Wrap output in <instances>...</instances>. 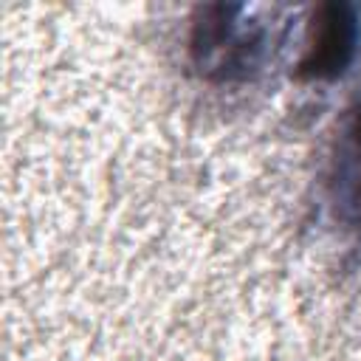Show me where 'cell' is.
Segmentation results:
<instances>
[{"mask_svg": "<svg viewBox=\"0 0 361 361\" xmlns=\"http://www.w3.org/2000/svg\"><path fill=\"white\" fill-rule=\"evenodd\" d=\"M214 20L206 14L192 31V56L200 76L212 82L251 79L265 59L268 28L240 20V6H214Z\"/></svg>", "mask_w": 361, "mask_h": 361, "instance_id": "6da1fadb", "label": "cell"}, {"mask_svg": "<svg viewBox=\"0 0 361 361\" xmlns=\"http://www.w3.org/2000/svg\"><path fill=\"white\" fill-rule=\"evenodd\" d=\"M358 45V20L353 6H322L310 25L302 56L296 62L299 79H336L347 71Z\"/></svg>", "mask_w": 361, "mask_h": 361, "instance_id": "7a4b0ae2", "label": "cell"}, {"mask_svg": "<svg viewBox=\"0 0 361 361\" xmlns=\"http://www.w3.org/2000/svg\"><path fill=\"white\" fill-rule=\"evenodd\" d=\"M330 197L338 220L361 237V104L338 130L330 158Z\"/></svg>", "mask_w": 361, "mask_h": 361, "instance_id": "3957f363", "label": "cell"}]
</instances>
